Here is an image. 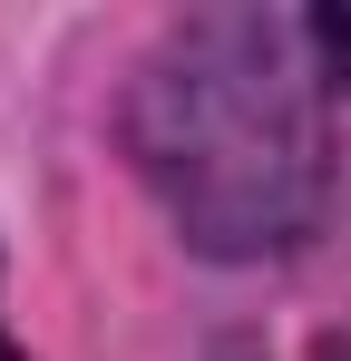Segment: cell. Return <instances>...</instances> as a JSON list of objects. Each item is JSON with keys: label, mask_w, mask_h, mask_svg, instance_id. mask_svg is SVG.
I'll use <instances>...</instances> for the list:
<instances>
[{"label": "cell", "mask_w": 351, "mask_h": 361, "mask_svg": "<svg viewBox=\"0 0 351 361\" xmlns=\"http://www.w3.org/2000/svg\"><path fill=\"white\" fill-rule=\"evenodd\" d=\"M0 361H20V352H10V342H0Z\"/></svg>", "instance_id": "3"}, {"label": "cell", "mask_w": 351, "mask_h": 361, "mask_svg": "<svg viewBox=\"0 0 351 361\" xmlns=\"http://www.w3.org/2000/svg\"><path fill=\"white\" fill-rule=\"evenodd\" d=\"M137 157L215 254L292 244L322 195V137L264 30H185L137 88Z\"/></svg>", "instance_id": "1"}, {"label": "cell", "mask_w": 351, "mask_h": 361, "mask_svg": "<svg viewBox=\"0 0 351 361\" xmlns=\"http://www.w3.org/2000/svg\"><path fill=\"white\" fill-rule=\"evenodd\" d=\"M312 39H322V59H332V78L351 88V0H342V10H312Z\"/></svg>", "instance_id": "2"}]
</instances>
